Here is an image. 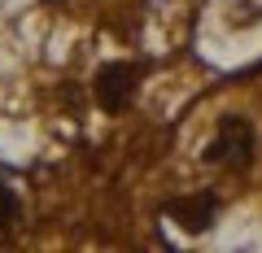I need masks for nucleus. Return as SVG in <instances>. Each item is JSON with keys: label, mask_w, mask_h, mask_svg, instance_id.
<instances>
[{"label": "nucleus", "mask_w": 262, "mask_h": 253, "mask_svg": "<svg viewBox=\"0 0 262 253\" xmlns=\"http://www.w3.org/2000/svg\"><path fill=\"white\" fill-rule=\"evenodd\" d=\"M206 162L210 166H223V170H249V162H253V127H249V118L227 113V118L219 122L214 140L206 144Z\"/></svg>", "instance_id": "1"}, {"label": "nucleus", "mask_w": 262, "mask_h": 253, "mask_svg": "<svg viewBox=\"0 0 262 253\" xmlns=\"http://www.w3.org/2000/svg\"><path fill=\"white\" fill-rule=\"evenodd\" d=\"M136 83H140V66H131V61H114V66L96 70V83H92L96 105L110 109V113L127 109L131 96H136Z\"/></svg>", "instance_id": "2"}, {"label": "nucleus", "mask_w": 262, "mask_h": 253, "mask_svg": "<svg viewBox=\"0 0 262 253\" xmlns=\"http://www.w3.org/2000/svg\"><path fill=\"white\" fill-rule=\"evenodd\" d=\"M166 214L175 218L184 232H206L210 223H214V214H219V201H214V192H188V197H175V201H166Z\"/></svg>", "instance_id": "3"}, {"label": "nucleus", "mask_w": 262, "mask_h": 253, "mask_svg": "<svg viewBox=\"0 0 262 253\" xmlns=\"http://www.w3.org/2000/svg\"><path fill=\"white\" fill-rule=\"evenodd\" d=\"M13 214H18V197H13V188L0 179V227H9Z\"/></svg>", "instance_id": "4"}]
</instances>
